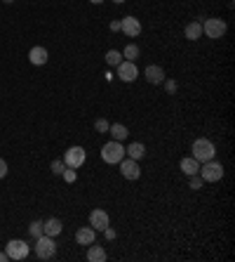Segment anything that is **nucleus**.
Wrapping results in <instances>:
<instances>
[{"instance_id":"nucleus-12","label":"nucleus","mask_w":235,"mask_h":262,"mask_svg":"<svg viewBox=\"0 0 235 262\" xmlns=\"http://www.w3.org/2000/svg\"><path fill=\"white\" fill-rule=\"evenodd\" d=\"M144 76H146V80H148L150 85H160L162 80H165V69L162 66H158V64H150V66H146V71H144Z\"/></svg>"},{"instance_id":"nucleus-19","label":"nucleus","mask_w":235,"mask_h":262,"mask_svg":"<svg viewBox=\"0 0 235 262\" xmlns=\"http://www.w3.org/2000/svg\"><path fill=\"white\" fill-rule=\"evenodd\" d=\"M108 135L116 140V142H122V140H127V125H122V123H111V128H108Z\"/></svg>"},{"instance_id":"nucleus-21","label":"nucleus","mask_w":235,"mask_h":262,"mask_svg":"<svg viewBox=\"0 0 235 262\" xmlns=\"http://www.w3.org/2000/svg\"><path fill=\"white\" fill-rule=\"evenodd\" d=\"M139 55H141L139 45H134V43L125 45V50H122V59H127V62H134V59H137Z\"/></svg>"},{"instance_id":"nucleus-13","label":"nucleus","mask_w":235,"mask_h":262,"mask_svg":"<svg viewBox=\"0 0 235 262\" xmlns=\"http://www.w3.org/2000/svg\"><path fill=\"white\" fill-rule=\"evenodd\" d=\"M47 59H50V55H47V50H45L43 45H35V47H31V50H29V62H31L33 66L47 64Z\"/></svg>"},{"instance_id":"nucleus-6","label":"nucleus","mask_w":235,"mask_h":262,"mask_svg":"<svg viewBox=\"0 0 235 262\" xmlns=\"http://www.w3.org/2000/svg\"><path fill=\"white\" fill-rule=\"evenodd\" d=\"M5 253H7V258L10 260H26L29 258V253H31V246L22 239H12L7 246H5Z\"/></svg>"},{"instance_id":"nucleus-2","label":"nucleus","mask_w":235,"mask_h":262,"mask_svg":"<svg viewBox=\"0 0 235 262\" xmlns=\"http://www.w3.org/2000/svg\"><path fill=\"white\" fill-rule=\"evenodd\" d=\"M125 158V147L122 142H116V140H111L101 147V161L108 165H118L120 161Z\"/></svg>"},{"instance_id":"nucleus-3","label":"nucleus","mask_w":235,"mask_h":262,"mask_svg":"<svg viewBox=\"0 0 235 262\" xmlns=\"http://www.w3.org/2000/svg\"><path fill=\"white\" fill-rule=\"evenodd\" d=\"M33 251H35V258L38 260H52L54 255H57V243H54V236H38L35 239V246H33Z\"/></svg>"},{"instance_id":"nucleus-34","label":"nucleus","mask_w":235,"mask_h":262,"mask_svg":"<svg viewBox=\"0 0 235 262\" xmlns=\"http://www.w3.org/2000/svg\"><path fill=\"white\" fill-rule=\"evenodd\" d=\"M2 2H5V5H12V2H14V0H2Z\"/></svg>"},{"instance_id":"nucleus-20","label":"nucleus","mask_w":235,"mask_h":262,"mask_svg":"<svg viewBox=\"0 0 235 262\" xmlns=\"http://www.w3.org/2000/svg\"><path fill=\"white\" fill-rule=\"evenodd\" d=\"M125 156H127V158H134V161H139V158L146 156V147H144L141 142H132V144H127Z\"/></svg>"},{"instance_id":"nucleus-8","label":"nucleus","mask_w":235,"mask_h":262,"mask_svg":"<svg viewBox=\"0 0 235 262\" xmlns=\"http://www.w3.org/2000/svg\"><path fill=\"white\" fill-rule=\"evenodd\" d=\"M116 69H118V78H120L122 83H134V80L139 78V69H137V64H134V62L122 59Z\"/></svg>"},{"instance_id":"nucleus-4","label":"nucleus","mask_w":235,"mask_h":262,"mask_svg":"<svg viewBox=\"0 0 235 262\" xmlns=\"http://www.w3.org/2000/svg\"><path fill=\"white\" fill-rule=\"evenodd\" d=\"M226 31H228V24H226L224 19H219V17H209V19H205V24H203V33L207 38H212V40L224 38Z\"/></svg>"},{"instance_id":"nucleus-11","label":"nucleus","mask_w":235,"mask_h":262,"mask_svg":"<svg viewBox=\"0 0 235 262\" xmlns=\"http://www.w3.org/2000/svg\"><path fill=\"white\" fill-rule=\"evenodd\" d=\"M120 31L125 33L127 38H137V36H141V22L137 19V17L127 14V17L120 19Z\"/></svg>"},{"instance_id":"nucleus-32","label":"nucleus","mask_w":235,"mask_h":262,"mask_svg":"<svg viewBox=\"0 0 235 262\" xmlns=\"http://www.w3.org/2000/svg\"><path fill=\"white\" fill-rule=\"evenodd\" d=\"M10 258H7V253H0V262H7Z\"/></svg>"},{"instance_id":"nucleus-16","label":"nucleus","mask_w":235,"mask_h":262,"mask_svg":"<svg viewBox=\"0 0 235 262\" xmlns=\"http://www.w3.org/2000/svg\"><path fill=\"white\" fill-rule=\"evenodd\" d=\"M179 168H181V173L186 175V177H191V175H198V173H200V163H198L193 156H186V158H181V161H179Z\"/></svg>"},{"instance_id":"nucleus-5","label":"nucleus","mask_w":235,"mask_h":262,"mask_svg":"<svg viewBox=\"0 0 235 262\" xmlns=\"http://www.w3.org/2000/svg\"><path fill=\"white\" fill-rule=\"evenodd\" d=\"M200 177H203V182H219L221 177H224V165L219 163V161H205L200 163Z\"/></svg>"},{"instance_id":"nucleus-35","label":"nucleus","mask_w":235,"mask_h":262,"mask_svg":"<svg viewBox=\"0 0 235 262\" xmlns=\"http://www.w3.org/2000/svg\"><path fill=\"white\" fill-rule=\"evenodd\" d=\"M113 2H116V5H122V2H125V0H113Z\"/></svg>"},{"instance_id":"nucleus-31","label":"nucleus","mask_w":235,"mask_h":262,"mask_svg":"<svg viewBox=\"0 0 235 262\" xmlns=\"http://www.w3.org/2000/svg\"><path fill=\"white\" fill-rule=\"evenodd\" d=\"M108 29H111L113 33H118V31H120V19H116V22H111V24H108Z\"/></svg>"},{"instance_id":"nucleus-29","label":"nucleus","mask_w":235,"mask_h":262,"mask_svg":"<svg viewBox=\"0 0 235 262\" xmlns=\"http://www.w3.org/2000/svg\"><path fill=\"white\" fill-rule=\"evenodd\" d=\"M5 175H7V161H5V158H0V180H2Z\"/></svg>"},{"instance_id":"nucleus-33","label":"nucleus","mask_w":235,"mask_h":262,"mask_svg":"<svg viewBox=\"0 0 235 262\" xmlns=\"http://www.w3.org/2000/svg\"><path fill=\"white\" fill-rule=\"evenodd\" d=\"M89 2H92V5H101L104 0H89Z\"/></svg>"},{"instance_id":"nucleus-26","label":"nucleus","mask_w":235,"mask_h":262,"mask_svg":"<svg viewBox=\"0 0 235 262\" xmlns=\"http://www.w3.org/2000/svg\"><path fill=\"white\" fill-rule=\"evenodd\" d=\"M94 128H96V132H108L111 123H108L106 118H96V120H94Z\"/></svg>"},{"instance_id":"nucleus-30","label":"nucleus","mask_w":235,"mask_h":262,"mask_svg":"<svg viewBox=\"0 0 235 262\" xmlns=\"http://www.w3.org/2000/svg\"><path fill=\"white\" fill-rule=\"evenodd\" d=\"M104 234H106V239H108V241H113V239L118 236V234H116V229H111V225H108L106 229H104Z\"/></svg>"},{"instance_id":"nucleus-1","label":"nucleus","mask_w":235,"mask_h":262,"mask_svg":"<svg viewBox=\"0 0 235 262\" xmlns=\"http://www.w3.org/2000/svg\"><path fill=\"white\" fill-rule=\"evenodd\" d=\"M191 156L198 161V163H205V161H212L214 156H216V147L212 144V140H207V137H200V140H195L191 147Z\"/></svg>"},{"instance_id":"nucleus-9","label":"nucleus","mask_w":235,"mask_h":262,"mask_svg":"<svg viewBox=\"0 0 235 262\" xmlns=\"http://www.w3.org/2000/svg\"><path fill=\"white\" fill-rule=\"evenodd\" d=\"M118 165H120V175H122L125 180H129V182H134V180H139L141 177V168L134 158H127V156H125Z\"/></svg>"},{"instance_id":"nucleus-14","label":"nucleus","mask_w":235,"mask_h":262,"mask_svg":"<svg viewBox=\"0 0 235 262\" xmlns=\"http://www.w3.org/2000/svg\"><path fill=\"white\" fill-rule=\"evenodd\" d=\"M75 241H78L80 246H89V243H94V241H96V229H92V227H80V229L75 231Z\"/></svg>"},{"instance_id":"nucleus-27","label":"nucleus","mask_w":235,"mask_h":262,"mask_svg":"<svg viewBox=\"0 0 235 262\" xmlns=\"http://www.w3.org/2000/svg\"><path fill=\"white\" fill-rule=\"evenodd\" d=\"M188 185H191V189H203V177L200 175H191Z\"/></svg>"},{"instance_id":"nucleus-24","label":"nucleus","mask_w":235,"mask_h":262,"mask_svg":"<svg viewBox=\"0 0 235 262\" xmlns=\"http://www.w3.org/2000/svg\"><path fill=\"white\" fill-rule=\"evenodd\" d=\"M61 177H64V182H68V185H73L75 180H78V173H75V168H66L64 173H61Z\"/></svg>"},{"instance_id":"nucleus-23","label":"nucleus","mask_w":235,"mask_h":262,"mask_svg":"<svg viewBox=\"0 0 235 262\" xmlns=\"http://www.w3.org/2000/svg\"><path fill=\"white\" fill-rule=\"evenodd\" d=\"M29 234H31L33 239H38V236H43V222H38V220H33L31 227H29Z\"/></svg>"},{"instance_id":"nucleus-18","label":"nucleus","mask_w":235,"mask_h":262,"mask_svg":"<svg viewBox=\"0 0 235 262\" xmlns=\"http://www.w3.org/2000/svg\"><path fill=\"white\" fill-rule=\"evenodd\" d=\"M183 36H186L188 40H200V38H203V22L186 24V29H183Z\"/></svg>"},{"instance_id":"nucleus-15","label":"nucleus","mask_w":235,"mask_h":262,"mask_svg":"<svg viewBox=\"0 0 235 262\" xmlns=\"http://www.w3.org/2000/svg\"><path fill=\"white\" fill-rule=\"evenodd\" d=\"M64 231V225H61V220L57 218H50L43 222V234L45 236H59Z\"/></svg>"},{"instance_id":"nucleus-22","label":"nucleus","mask_w":235,"mask_h":262,"mask_svg":"<svg viewBox=\"0 0 235 262\" xmlns=\"http://www.w3.org/2000/svg\"><path fill=\"white\" fill-rule=\"evenodd\" d=\"M104 59H106L108 66H118L120 62H122V52H118V50H108Z\"/></svg>"},{"instance_id":"nucleus-28","label":"nucleus","mask_w":235,"mask_h":262,"mask_svg":"<svg viewBox=\"0 0 235 262\" xmlns=\"http://www.w3.org/2000/svg\"><path fill=\"white\" fill-rule=\"evenodd\" d=\"M162 83H165V87H167V92H170V95H174V92H176V83H174V80H167V78H165Z\"/></svg>"},{"instance_id":"nucleus-10","label":"nucleus","mask_w":235,"mask_h":262,"mask_svg":"<svg viewBox=\"0 0 235 262\" xmlns=\"http://www.w3.org/2000/svg\"><path fill=\"white\" fill-rule=\"evenodd\" d=\"M111 225V218H108V213L104 208H94L92 213H89V227L96 231H104Z\"/></svg>"},{"instance_id":"nucleus-25","label":"nucleus","mask_w":235,"mask_h":262,"mask_svg":"<svg viewBox=\"0 0 235 262\" xmlns=\"http://www.w3.org/2000/svg\"><path fill=\"white\" fill-rule=\"evenodd\" d=\"M50 170H52V175H61L66 170V163L61 161V158H57V161H52V165H50Z\"/></svg>"},{"instance_id":"nucleus-17","label":"nucleus","mask_w":235,"mask_h":262,"mask_svg":"<svg viewBox=\"0 0 235 262\" xmlns=\"http://www.w3.org/2000/svg\"><path fill=\"white\" fill-rule=\"evenodd\" d=\"M106 251H104V246H96V243H89L87 246V260L89 262H106Z\"/></svg>"},{"instance_id":"nucleus-7","label":"nucleus","mask_w":235,"mask_h":262,"mask_svg":"<svg viewBox=\"0 0 235 262\" xmlns=\"http://www.w3.org/2000/svg\"><path fill=\"white\" fill-rule=\"evenodd\" d=\"M66 163V168H80V165L87 161V151L83 147H68L64 151V158H61Z\"/></svg>"}]
</instances>
